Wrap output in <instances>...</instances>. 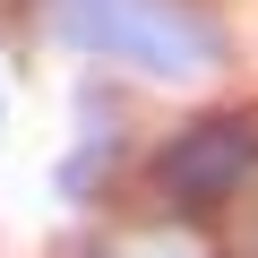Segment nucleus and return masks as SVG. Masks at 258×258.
<instances>
[{
    "mask_svg": "<svg viewBox=\"0 0 258 258\" xmlns=\"http://www.w3.org/2000/svg\"><path fill=\"white\" fill-rule=\"evenodd\" d=\"M26 18L60 52L155 86H207L232 60V18L215 0H26Z\"/></svg>",
    "mask_w": 258,
    "mask_h": 258,
    "instance_id": "obj_1",
    "label": "nucleus"
},
{
    "mask_svg": "<svg viewBox=\"0 0 258 258\" xmlns=\"http://www.w3.org/2000/svg\"><path fill=\"white\" fill-rule=\"evenodd\" d=\"M147 181H155V198L181 207V215H207V207L241 198V189L258 181V112H249V103H232V112H189L172 138L147 155Z\"/></svg>",
    "mask_w": 258,
    "mask_h": 258,
    "instance_id": "obj_2",
    "label": "nucleus"
},
{
    "mask_svg": "<svg viewBox=\"0 0 258 258\" xmlns=\"http://www.w3.org/2000/svg\"><path fill=\"white\" fill-rule=\"evenodd\" d=\"M78 112H86V129H78V147L60 155V172H52V189L69 198V207H86V198H103L112 189V164H120V103L112 95H78Z\"/></svg>",
    "mask_w": 258,
    "mask_h": 258,
    "instance_id": "obj_3",
    "label": "nucleus"
},
{
    "mask_svg": "<svg viewBox=\"0 0 258 258\" xmlns=\"http://www.w3.org/2000/svg\"><path fill=\"white\" fill-rule=\"evenodd\" d=\"M69 258H112V241H78V249H69Z\"/></svg>",
    "mask_w": 258,
    "mask_h": 258,
    "instance_id": "obj_4",
    "label": "nucleus"
},
{
    "mask_svg": "<svg viewBox=\"0 0 258 258\" xmlns=\"http://www.w3.org/2000/svg\"><path fill=\"white\" fill-rule=\"evenodd\" d=\"M147 258H198V249H181V241H172V249H147Z\"/></svg>",
    "mask_w": 258,
    "mask_h": 258,
    "instance_id": "obj_5",
    "label": "nucleus"
}]
</instances>
